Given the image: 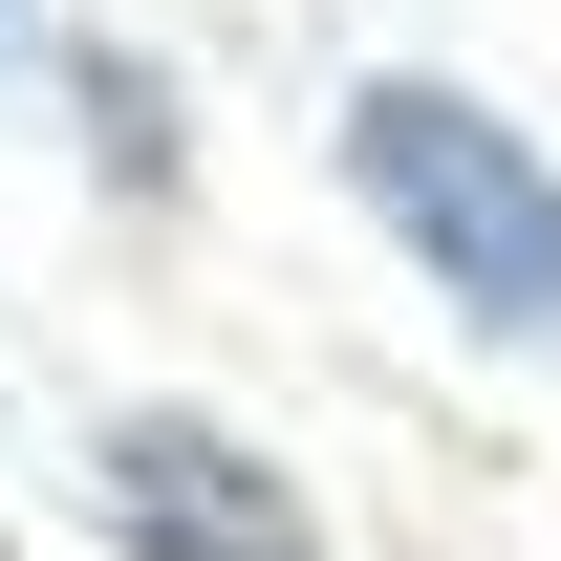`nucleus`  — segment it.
I'll use <instances>...</instances> for the list:
<instances>
[{"label": "nucleus", "mask_w": 561, "mask_h": 561, "mask_svg": "<svg viewBox=\"0 0 561 561\" xmlns=\"http://www.w3.org/2000/svg\"><path fill=\"white\" fill-rule=\"evenodd\" d=\"M346 173H367V216H389L476 324H561V173L496 130V108H454V87H367V108H346Z\"/></svg>", "instance_id": "1"}, {"label": "nucleus", "mask_w": 561, "mask_h": 561, "mask_svg": "<svg viewBox=\"0 0 561 561\" xmlns=\"http://www.w3.org/2000/svg\"><path fill=\"white\" fill-rule=\"evenodd\" d=\"M108 540H130V561H324L302 496H280L216 411H130V432H108Z\"/></svg>", "instance_id": "2"}]
</instances>
